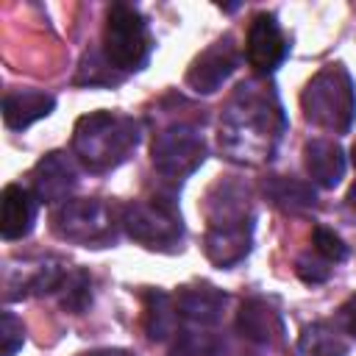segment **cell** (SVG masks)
Listing matches in <instances>:
<instances>
[{
	"instance_id": "cell-28",
	"label": "cell",
	"mask_w": 356,
	"mask_h": 356,
	"mask_svg": "<svg viewBox=\"0 0 356 356\" xmlns=\"http://www.w3.org/2000/svg\"><path fill=\"white\" fill-rule=\"evenodd\" d=\"M348 203H350V206H353V209H356V186H353V189H350V192H348Z\"/></svg>"
},
{
	"instance_id": "cell-12",
	"label": "cell",
	"mask_w": 356,
	"mask_h": 356,
	"mask_svg": "<svg viewBox=\"0 0 356 356\" xmlns=\"http://www.w3.org/2000/svg\"><path fill=\"white\" fill-rule=\"evenodd\" d=\"M36 195L19 184H8L0 197V234L3 239H22L36 220Z\"/></svg>"
},
{
	"instance_id": "cell-20",
	"label": "cell",
	"mask_w": 356,
	"mask_h": 356,
	"mask_svg": "<svg viewBox=\"0 0 356 356\" xmlns=\"http://www.w3.org/2000/svg\"><path fill=\"white\" fill-rule=\"evenodd\" d=\"M89 303H92V278L83 270L67 273V278L61 284V306L72 314H81Z\"/></svg>"
},
{
	"instance_id": "cell-26",
	"label": "cell",
	"mask_w": 356,
	"mask_h": 356,
	"mask_svg": "<svg viewBox=\"0 0 356 356\" xmlns=\"http://www.w3.org/2000/svg\"><path fill=\"white\" fill-rule=\"evenodd\" d=\"M342 312V323H345V328H348V334H353L356 337V295L339 309Z\"/></svg>"
},
{
	"instance_id": "cell-10",
	"label": "cell",
	"mask_w": 356,
	"mask_h": 356,
	"mask_svg": "<svg viewBox=\"0 0 356 356\" xmlns=\"http://www.w3.org/2000/svg\"><path fill=\"white\" fill-rule=\"evenodd\" d=\"M236 61H239L236 47L225 36V39L214 42L211 47H206L192 61V67L186 72V86L195 89L197 95H211V92H217L228 81V75L236 70Z\"/></svg>"
},
{
	"instance_id": "cell-23",
	"label": "cell",
	"mask_w": 356,
	"mask_h": 356,
	"mask_svg": "<svg viewBox=\"0 0 356 356\" xmlns=\"http://www.w3.org/2000/svg\"><path fill=\"white\" fill-rule=\"evenodd\" d=\"M312 242H314V250H317L325 261H331V264H337V261H345V259H348V245H345V242H342V236H339V234H334L331 228H314Z\"/></svg>"
},
{
	"instance_id": "cell-3",
	"label": "cell",
	"mask_w": 356,
	"mask_h": 356,
	"mask_svg": "<svg viewBox=\"0 0 356 356\" xmlns=\"http://www.w3.org/2000/svg\"><path fill=\"white\" fill-rule=\"evenodd\" d=\"M306 120L328 128V131H350L353 117H356V92L348 70L342 64H328L323 67L303 89L300 95Z\"/></svg>"
},
{
	"instance_id": "cell-24",
	"label": "cell",
	"mask_w": 356,
	"mask_h": 356,
	"mask_svg": "<svg viewBox=\"0 0 356 356\" xmlns=\"http://www.w3.org/2000/svg\"><path fill=\"white\" fill-rule=\"evenodd\" d=\"M0 356H14L22 342H25V328H22V320H17L11 312H3V320H0Z\"/></svg>"
},
{
	"instance_id": "cell-18",
	"label": "cell",
	"mask_w": 356,
	"mask_h": 356,
	"mask_svg": "<svg viewBox=\"0 0 356 356\" xmlns=\"http://www.w3.org/2000/svg\"><path fill=\"white\" fill-rule=\"evenodd\" d=\"M264 192L284 211H303V209L314 206V189L303 181H295V178L273 175L264 181Z\"/></svg>"
},
{
	"instance_id": "cell-9",
	"label": "cell",
	"mask_w": 356,
	"mask_h": 356,
	"mask_svg": "<svg viewBox=\"0 0 356 356\" xmlns=\"http://www.w3.org/2000/svg\"><path fill=\"white\" fill-rule=\"evenodd\" d=\"M286 39L275 22L273 14H256L250 28H248V39H245V53H248V64L259 72V75H270L284 58H286Z\"/></svg>"
},
{
	"instance_id": "cell-19",
	"label": "cell",
	"mask_w": 356,
	"mask_h": 356,
	"mask_svg": "<svg viewBox=\"0 0 356 356\" xmlns=\"http://www.w3.org/2000/svg\"><path fill=\"white\" fill-rule=\"evenodd\" d=\"M300 353L303 356H342L345 345L337 339L328 323H317L306 328V334L300 337Z\"/></svg>"
},
{
	"instance_id": "cell-15",
	"label": "cell",
	"mask_w": 356,
	"mask_h": 356,
	"mask_svg": "<svg viewBox=\"0 0 356 356\" xmlns=\"http://www.w3.org/2000/svg\"><path fill=\"white\" fill-rule=\"evenodd\" d=\"M303 156H306V170H309L314 184H320L325 189H334L342 181V175H345V153H342V147L337 142L312 139V142H306Z\"/></svg>"
},
{
	"instance_id": "cell-7",
	"label": "cell",
	"mask_w": 356,
	"mask_h": 356,
	"mask_svg": "<svg viewBox=\"0 0 356 356\" xmlns=\"http://www.w3.org/2000/svg\"><path fill=\"white\" fill-rule=\"evenodd\" d=\"M150 153H153V167L161 175L184 178L203 164L206 145H203V136L195 125L178 122V125H170L161 134H156Z\"/></svg>"
},
{
	"instance_id": "cell-22",
	"label": "cell",
	"mask_w": 356,
	"mask_h": 356,
	"mask_svg": "<svg viewBox=\"0 0 356 356\" xmlns=\"http://www.w3.org/2000/svg\"><path fill=\"white\" fill-rule=\"evenodd\" d=\"M67 278V270L58 264V261H47L42 267H36V273L25 281V292L31 295H44V292H53V289H61Z\"/></svg>"
},
{
	"instance_id": "cell-29",
	"label": "cell",
	"mask_w": 356,
	"mask_h": 356,
	"mask_svg": "<svg viewBox=\"0 0 356 356\" xmlns=\"http://www.w3.org/2000/svg\"><path fill=\"white\" fill-rule=\"evenodd\" d=\"M353 167H356V142H353Z\"/></svg>"
},
{
	"instance_id": "cell-16",
	"label": "cell",
	"mask_w": 356,
	"mask_h": 356,
	"mask_svg": "<svg viewBox=\"0 0 356 356\" xmlns=\"http://www.w3.org/2000/svg\"><path fill=\"white\" fill-rule=\"evenodd\" d=\"M236 328L245 339L250 342H259V345H267L273 342L278 334H281V317L278 312L261 300V298H250L242 303L239 309V317H236Z\"/></svg>"
},
{
	"instance_id": "cell-14",
	"label": "cell",
	"mask_w": 356,
	"mask_h": 356,
	"mask_svg": "<svg viewBox=\"0 0 356 356\" xmlns=\"http://www.w3.org/2000/svg\"><path fill=\"white\" fill-rule=\"evenodd\" d=\"M172 298H175L178 314L184 320H192V323H200V325L217 323L222 317V309H225V300H228L225 292H220L217 286H209V284L181 286Z\"/></svg>"
},
{
	"instance_id": "cell-13",
	"label": "cell",
	"mask_w": 356,
	"mask_h": 356,
	"mask_svg": "<svg viewBox=\"0 0 356 356\" xmlns=\"http://www.w3.org/2000/svg\"><path fill=\"white\" fill-rule=\"evenodd\" d=\"M56 108V97L42 89H17L6 92L3 97V122L14 131L33 125L36 120L47 117Z\"/></svg>"
},
{
	"instance_id": "cell-1",
	"label": "cell",
	"mask_w": 356,
	"mask_h": 356,
	"mask_svg": "<svg viewBox=\"0 0 356 356\" xmlns=\"http://www.w3.org/2000/svg\"><path fill=\"white\" fill-rule=\"evenodd\" d=\"M281 131L284 114L275 92L248 81L236 89L225 108L220 125V145L234 161H261L270 159Z\"/></svg>"
},
{
	"instance_id": "cell-5",
	"label": "cell",
	"mask_w": 356,
	"mask_h": 356,
	"mask_svg": "<svg viewBox=\"0 0 356 356\" xmlns=\"http://www.w3.org/2000/svg\"><path fill=\"white\" fill-rule=\"evenodd\" d=\"M122 225L131 239L147 248H175L184 236L181 214L172 200H136L122 209Z\"/></svg>"
},
{
	"instance_id": "cell-25",
	"label": "cell",
	"mask_w": 356,
	"mask_h": 356,
	"mask_svg": "<svg viewBox=\"0 0 356 356\" xmlns=\"http://www.w3.org/2000/svg\"><path fill=\"white\" fill-rule=\"evenodd\" d=\"M328 264H331V261H325L323 256H320V259L300 256V259L295 261V273H298V278L306 281V284H323V281H328V275H331V267H328Z\"/></svg>"
},
{
	"instance_id": "cell-2",
	"label": "cell",
	"mask_w": 356,
	"mask_h": 356,
	"mask_svg": "<svg viewBox=\"0 0 356 356\" xmlns=\"http://www.w3.org/2000/svg\"><path fill=\"white\" fill-rule=\"evenodd\" d=\"M139 145V122L128 114L92 111L75 122L72 150L92 172L120 167Z\"/></svg>"
},
{
	"instance_id": "cell-21",
	"label": "cell",
	"mask_w": 356,
	"mask_h": 356,
	"mask_svg": "<svg viewBox=\"0 0 356 356\" xmlns=\"http://www.w3.org/2000/svg\"><path fill=\"white\" fill-rule=\"evenodd\" d=\"M217 353H220V339L203 331H181L172 345V356H217Z\"/></svg>"
},
{
	"instance_id": "cell-27",
	"label": "cell",
	"mask_w": 356,
	"mask_h": 356,
	"mask_svg": "<svg viewBox=\"0 0 356 356\" xmlns=\"http://www.w3.org/2000/svg\"><path fill=\"white\" fill-rule=\"evenodd\" d=\"M89 356H131L128 350H117V348H106V350H95Z\"/></svg>"
},
{
	"instance_id": "cell-6",
	"label": "cell",
	"mask_w": 356,
	"mask_h": 356,
	"mask_svg": "<svg viewBox=\"0 0 356 356\" xmlns=\"http://www.w3.org/2000/svg\"><path fill=\"white\" fill-rule=\"evenodd\" d=\"M53 228L58 236L78 245H108L114 242V217L111 209L100 200H67L53 214Z\"/></svg>"
},
{
	"instance_id": "cell-4",
	"label": "cell",
	"mask_w": 356,
	"mask_h": 356,
	"mask_svg": "<svg viewBox=\"0 0 356 356\" xmlns=\"http://www.w3.org/2000/svg\"><path fill=\"white\" fill-rule=\"evenodd\" d=\"M153 50V36L139 14V8L128 3H114L106 11L103 25V56L120 72H136L147 64Z\"/></svg>"
},
{
	"instance_id": "cell-8",
	"label": "cell",
	"mask_w": 356,
	"mask_h": 356,
	"mask_svg": "<svg viewBox=\"0 0 356 356\" xmlns=\"http://www.w3.org/2000/svg\"><path fill=\"white\" fill-rule=\"evenodd\" d=\"M250 234H253V220L245 214L211 220L209 234H206V256L217 267H231L248 256Z\"/></svg>"
},
{
	"instance_id": "cell-11",
	"label": "cell",
	"mask_w": 356,
	"mask_h": 356,
	"mask_svg": "<svg viewBox=\"0 0 356 356\" xmlns=\"http://www.w3.org/2000/svg\"><path fill=\"white\" fill-rule=\"evenodd\" d=\"M31 184H33V195L36 200L44 203H58L67 200V195L72 192V186L78 184L75 178V167L64 153H47L31 172Z\"/></svg>"
},
{
	"instance_id": "cell-17",
	"label": "cell",
	"mask_w": 356,
	"mask_h": 356,
	"mask_svg": "<svg viewBox=\"0 0 356 356\" xmlns=\"http://www.w3.org/2000/svg\"><path fill=\"white\" fill-rule=\"evenodd\" d=\"M178 306H175V298L167 295V292H147L145 298V328H147V337L153 342H164L167 337L175 334V325H178Z\"/></svg>"
}]
</instances>
